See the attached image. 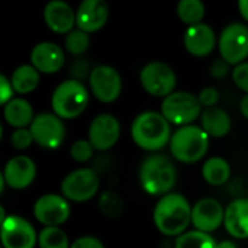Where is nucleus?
Here are the masks:
<instances>
[{
  "label": "nucleus",
  "mask_w": 248,
  "mask_h": 248,
  "mask_svg": "<svg viewBox=\"0 0 248 248\" xmlns=\"http://www.w3.org/2000/svg\"><path fill=\"white\" fill-rule=\"evenodd\" d=\"M29 129L33 137V142L45 150H55L61 147L65 138V126L62 119L55 113L35 115Z\"/></svg>",
  "instance_id": "nucleus-11"
},
{
  "label": "nucleus",
  "mask_w": 248,
  "mask_h": 248,
  "mask_svg": "<svg viewBox=\"0 0 248 248\" xmlns=\"http://www.w3.org/2000/svg\"><path fill=\"white\" fill-rule=\"evenodd\" d=\"M15 93L17 94H29L39 84V71L32 64L19 65L13 70L10 77Z\"/></svg>",
  "instance_id": "nucleus-25"
},
{
  "label": "nucleus",
  "mask_w": 248,
  "mask_h": 248,
  "mask_svg": "<svg viewBox=\"0 0 248 248\" xmlns=\"http://www.w3.org/2000/svg\"><path fill=\"white\" fill-rule=\"evenodd\" d=\"M232 80L240 90H243L244 93H248V61L234 65Z\"/></svg>",
  "instance_id": "nucleus-33"
},
{
  "label": "nucleus",
  "mask_w": 248,
  "mask_h": 248,
  "mask_svg": "<svg viewBox=\"0 0 248 248\" xmlns=\"http://www.w3.org/2000/svg\"><path fill=\"white\" fill-rule=\"evenodd\" d=\"M183 44L186 51L193 57H208L217 46V35L214 29L201 22L186 28L183 35Z\"/></svg>",
  "instance_id": "nucleus-18"
},
{
  "label": "nucleus",
  "mask_w": 248,
  "mask_h": 248,
  "mask_svg": "<svg viewBox=\"0 0 248 248\" xmlns=\"http://www.w3.org/2000/svg\"><path fill=\"white\" fill-rule=\"evenodd\" d=\"M218 248H237V246L231 240H224V241L218 243Z\"/></svg>",
  "instance_id": "nucleus-41"
},
{
  "label": "nucleus",
  "mask_w": 248,
  "mask_h": 248,
  "mask_svg": "<svg viewBox=\"0 0 248 248\" xmlns=\"http://www.w3.org/2000/svg\"><path fill=\"white\" fill-rule=\"evenodd\" d=\"M171 124L161 112L147 110L140 113L131 125V137L135 145L144 151L163 150L171 140Z\"/></svg>",
  "instance_id": "nucleus-2"
},
{
  "label": "nucleus",
  "mask_w": 248,
  "mask_h": 248,
  "mask_svg": "<svg viewBox=\"0 0 248 248\" xmlns=\"http://www.w3.org/2000/svg\"><path fill=\"white\" fill-rule=\"evenodd\" d=\"M153 221L158 232L177 238L192 225V206L183 195L174 192L166 193L160 196L154 206Z\"/></svg>",
  "instance_id": "nucleus-1"
},
{
  "label": "nucleus",
  "mask_w": 248,
  "mask_h": 248,
  "mask_svg": "<svg viewBox=\"0 0 248 248\" xmlns=\"http://www.w3.org/2000/svg\"><path fill=\"white\" fill-rule=\"evenodd\" d=\"M140 81L142 89L155 97H166L174 92L177 77L174 70L161 61H153L142 67L140 71Z\"/></svg>",
  "instance_id": "nucleus-8"
},
{
  "label": "nucleus",
  "mask_w": 248,
  "mask_h": 248,
  "mask_svg": "<svg viewBox=\"0 0 248 248\" xmlns=\"http://www.w3.org/2000/svg\"><path fill=\"white\" fill-rule=\"evenodd\" d=\"M35 219L44 227H60L71 215L70 201L62 195L46 193L39 196L32 208Z\"/></svg>",
  "instance_id": "nucleus-10"
},
{
  "label": "nucleus",
  "mask_w": 248,
  "mask_h": 248,
  "mask_svg": "<svg viewBox=\"0 0 248 248\" xmlns=\"http://www.w3.org/2000/svg\"><path fill=\"white\" fill-rule=\"evenodd\" d=\"M240 112L246 119H248V93L246 96H243V99L240 102Z\"/></svg>",
  "instance_id": "nucleus-40"
},
{
  "label": "nucleus",
  "mask_w": 248,
  "mask_h": 248,
  "mask_svg": "<svg viewBox=\"0 0 248 248\" xmlns=\"http://www.w3.org/2000/svg\"><path fill=\"white\" fill-rule=\"evenodd\" d=\"M31 64L44 74H54L64 65L65 55L61 46L54 42H39L31 51Z\"/></svg>",
  "instance_id": "nucleus-19"
},
{
  "label": "nucleus",
  "mask_w": 248,
  "mask_h": 248,
  "mask_svg": "<svg viewBox=\"0 0 248 248\" xmlns=\"http://www.w3.org/2000/svg\"><path fill=\"white\" fill-rule=\"evenodd\" d=\"M0 177L10 189L23 190L29 187L36 179V164L28 155L12 157L6 163Z\"/></svg>",
  "instance_id": "nucleus-16"
},
{
  "label": "nucleus",
  "mask_w": 248,
  "mask_h": 248,
  "mask_svg": "<svg viewBox=\"0 0 248 248\" xmlns=\"http://www.w3.org/2000/svg\"><path fill=\"white\" fill-rule=\"evenodd\" d=\"M100 187V180L93 169H77L70 171L61 182V195L70 202L84 203L92 201Z\"/></svg>",
  "instance_id": "nucleus-7"
},
{
  "label": "nucleus",
  "mask_w": 248,
  "mask_h": 248,
  "mask_svg": "<svg viewBox=\"0 0 248 248\" xmlns=\"http://www.w3.org/2000/svg\"><path fill=\"white\" fill-rule=\"evenodd\" d=\"M71 74L74 76L73 78H76V80H80V78H83L86 74H87V71H89V65H87V62L86 61H83V60H78V61H74L73 64H71Z\"/></svg>",
  "instance_id": "nucleus-38"
},
{
  "label": "nucleus",
  "mask_w": 248,
  "mask_h": 248,
  "mask_svg": "<svg viewBox=\"0 0 248 248\" xmlns=\"http://www.w3.org/2000/svg\"><path fill=\"white\" fill-rule=\"evenodd\" d=\"M33 137L32 132L28 128H15V131L10 135V144L16 150H26L32 145Z\"/></svg>",
  "instance_id": "nucleus-32"
},
{
  "label": "nucleus",
  "mask_w": 248,
  "mask_h": 248,
  "mask_svg": "<svg viewBox=\"0 0 248 248\" xmlns=\"http://www.w3.org/2000/svg\"><path fill=\"white\" fill-rule=\"evenodd\" d=\"M174 248H218L215 238L203 231H186L174 241Z\"/></svg>",
  "instance_id": "nucleus-26"
},
{
  "label": "nucleus",
  "mask_w": 248,
  "mask_h": 248,
  "mask_svg": "<svg viewBox=\"0 0 248 248\" xmlns=\"http://www.w3.org/2000/svg\"><path fill=\"white\" fill-rule=\"evenodd\" d=\"M70 248H106L105 244L96 238V237H92V235H84V237H78L76 238L73 243H71V247Z\"/></svg>",
  "instance_id": "nucleus-35"
},
{
  "label": "nucleus",
  "mask_w": 248,
  "mask_h": 248,
  "mask_svg": "<svg viewBox=\"0 0 248 248\" xmlns=\"http://www.w3.org/2000/svg\"><path fill=\"white\" fill-rule=\"evenodd\" d=\"M65 49L71 55H81L84 54L90 46V33L81 31V29H73L65 35Z\"/></svg>",
  "instance_id": "nucleus-29"
},
{
  "label": "nucleus",
  "mask_w": 248,
  "mask_h": 248,
  "mask_svg": "<svg viewBox=\"0 0 248 248\" xmlns=\"http://www.w3.org/2000/svg\"><path fill=\"white\" fill-rule=\"evenodd\" d=\"M201 126L209 137L222 138L230 134L232 128V122H231L230 115L224 109L218 106H212V108H206L205 110H202Z\"/></svg>",
  "instance_id": "nucleus-22"
},
{
  "label": "nucleus",
  "mask_w": 248,
  "mask_h": 248,
  "mask_svg": "<svg viewBox=\"0 0 248 248\" xmlns=\"http://www.w3.org/2000/svg\"><path fill=\"white\" fill-rule=\"evenodd\" d=\"M3 118L13 128H28L35 115L31 103L22 97H13L3 105Z\"/></svg>",
  "instance_id": "nucleus-23"
},
{
  "label": "nucleus",
  "mask_w": 248,
  "mask_h": 248,
  "mask_svg": "<svg viewBox=\"0 0 248 248\" xmlns=\"http://www.w3.org/2000/svg\"><path fill=\"white\" fill-rule=\"evenodd\" d=\"M177 15L187 26L201 23L205 16V4L202 0H179Z\"/></svg>",
  "instance_id": "nucleus-27"
},
{
  "label": "nucleus",
  "mask_w": 248,
  "mask_h": 248,
  "mask_svg": "<svg viewBox=\"0 0 248 248\" xmlns=\"http://www.w3.org/2000/svg\"><path fill=\"white\" fill-rule=\"evenodd\" d=\"M121 137V124L110 113L97 115L89 126L87 140L96 151H108L116 145Z\"/></svg>",
  "instance_id": "nucleus-14"
},
{
  "label": "nucleus",
  "mask_w": 248,
  "mask_h": 248,
  "mask_svg": "<svg viewBox=\"0 0 248 248\" xmlns=\"http://www.w3.org/2000/svg\"><path fill=\"white\" fill-rule=\"evenodd\" d=\"M238 10L244 20L248 22V0H238Z\"/></svg>",
  "instance_id": "nucleus-39"
},
{
  "label": "nucleus",
  "mask_w": 248,
  "mask_h": 248,
  "mask_svg": "<svg viewBox=\"0 0 248 248\" xmlns=\"http://www.w3.org/2000/svg\"><path fill=\"white\" fill-rule=\"evenodd\" d=\"M198 97H199L202 106L212 108V106H217V103L219 102V92L215 87H205L201 90Z\"/></svg>",
  "instance_id": "nucleus-34"
},
{
  "label": "nucleus",
  "mask_w": 248,
  "mask_h": 248,
  "mask_svg": "<svg viewBox=\"0 0 248 248\" xmlns=\"http://www.w3.org/2000/svg\"><path fill=\"white\" fill-rule=\"evenodd\" d=\"M15 90H13V86H12V81L10 78H7L4 74L0 76V103L1 105H6L10 99H13Z\"/></svg>",
  "instance_id": "nucleus-36"
},
{
  "label": "nucleus",
  "mask_w": 248,
  "mask_h": 248,
  "mask_svg": "<svg viewBox=\"0 0 248 248\" xmlns=\"http://www.w3.org/2000/svg\"><path fill=\"white\" fill-rule=\"evenodd\" d=\"M202 177L211 186H222L231 177V166L222 157H211L202 166Z\"/></svg>",
  "instance_id": "nucleus-24"
},
{
  "label": "nucleus",
  "mask_w": 248,
  "mask_h": 248,
  "mask_svg": "<svg viewBox=\"0 0 248 248\" xmlns=\"http://www.w3.org/2000/svg\"><path fill=\"white\" fill-rule=\"evenodd\" d=\"M99 209H100V212H102L105 217L116 218V217H119V215L122 214V211H124V202H122V199H121L116 193L108 190V192H105V193L100 195V199H99Z\"/></svg>",
  "instance_id": "nucleus-30"
},
{
  "label": "nucleus",
  "mask_w": 248,
  "mask_h": 248,
  "mask_svg": "<svg viewBox=\"0 0 248 248\" xmlns=\"http://www.w3.org/2000/svg\"><path fill=\"white\" fill-rule=\"evenodd\" d=\"M138 179L142 190L151 196L170 193L177 182L174 163L163 154H151L140 166Z\"/></svg>",
  "instance_id": "nucleus-3"
},
{
  "label": "nucleus",
  "mask_w": 248,
  "mask_h": 248,
  "mask_svg": "<svg viewBox=\"0 0 248 248\" xmlns=\"http://www.w3.org/2000/svg\"><path fill=\"white\" fill-rule=\"evenodd\" d=\"M109 17L106 0H81L76 10V26L87 33L100 31Z\"/></svg>",
  "instance_id": "nucleus-17"
},
{
  "label": "nucleus",
  "mask_w": 248,
  "mask_h": 248,
  "mask_svg": "<svg viewBox=\"0 0 248 248\" xmlns=\"http://www.w3.org/2000/svg\"><path fill=\"white\" fill-rule=\"evenodd\" d=\"M230 67L231 64L228 61H225L222 57L215 60L211 65V74L217 78H224L228 73H230Z\"/></svg>",
  "instance_id": "nucleus-37"
},
{
  "label": "nucleus",
  "mask_w": 248,
  "mask_h": 248,
  "mask_svg": "<svg viewBox=\"0 0 248 248\" xmlns=\"http://www.w3.org/2000/svg\"><path fill=\"white\" fill-rule=\"evenodd\" d=\"M89 105V92L86 86L76 78L60 83L51 97V106L61 119L78 118Z\"/></svg>",
  "instance_id": "nucleus-5"
},
{
  "label": "nucleus",
  "mask_w": 248,
  "mask_h": 248,
  "mask_svg": "<svg viewBox=\"0 0 248 248\" xmlns=\"http://www.w3.org/2000/svg\"><path fill=\"white\" fill-rule=\"evenodd\" d=\"M1 246L3 248H35L38 246V234L25 218L7 215L1 219Z\"/></svg>",
  "instance_id": "nucleus-13"
},
{
  "label": "nucleus",
  "mask_w": 248,
  "mask_h": 248,
  "mask_svg": "<svg viewBox=\"0 0 248 248\" xmlns=\"http://www.w3.org/2000/svg\"><path fill=\"white\" fill-rule=\"evenodd\" d=\"M161 113L171 125H190L201 118L202 103L190 92H173L163 99Z\"/></svg>",
  "instance_id": "nucleus-6"
},
{
  "label": "nucleus",
  "mask_w": 248,
  "mask_h": 248,
  "mask_svg": "<svg viewBox=\"0 0 248 248\" xmlns=\"http://www.w3.org/2000/svg\"><path fill=\"white\" fill-rule=\"evenodd\" d=\"M224 227L235 240L248 238V198H237L225 208Z\"/></svg>",
  "instance_id": "nucleus-21"
},
{
  "label": "nucleus",
  "mask_w": 248,
  "mask_h": 248,
  "mask_svg": "<svg viewBox=\"0 0 248 248\" xmlns=\"http://www.w3.org/2000/svg\"><path fill=\"white\" fill-rule=\"evenodd\" d=\"M39 248H70V240L60 227H44L38 234Z\"/></svg>",
  "instance_id": "nucleus-28"
},
{
  "label": "nucleus",
  "mask_w": 248,
  "mask_h": 248,
  "mask_svg": "<svg viewBox=\"0 0 248 248\" xmlns=\"http://www.w3.org/2000/svg\"><path fill=\"white\" fill-rule=\"evenodd\" d=\"M209 135L196 125L179 126L169 142L170 153L174 160L185 164H195L201 161L209 150Z\"/></svg>",
  "instance_id": "nucleus-4"
},
{
  "label": "nucleus",
  "mask_w": 248,
  "mask_h": 248,
  "mask_svg": "<svg viewBox=\"0 0 248 248\" xmlns=\"http://www.w3.org/2000/svg\"><path fill=\"white\" fill-rule=\"evenodd\" d=\"M221 57L231 65L244 62L248 58V26L240 22L230 23L224 28L218 39Z\"/></svg>",
  "instance_id": "nucleus-9"
},
{
  "label": "nucleus",
  "mask_w": 248,
  "mask_h": 248,
  "mask_svg": "<svg viewBox=\"0 0 248 248\" xmlns=\"http://www.w3.org/2000/svg\"><path fill=\"white\" fill-rule=\"evenodd\" d=\"M225 208L214 198H202L192 206V225L198 231L214 232L224 225Z\"/></svg>",
  "instance_id": "nucleus-15"
},
{
  "label": "nucleus",
  "mask_w": 248,
  "mask_h": 248,
  "mask_svg": "<svg viewBox=\"0 0 248 248\" xmlns=\"http://www.w3.org/2000/svg\"><path fill=\"white\" fill-rule=\"evenodd\" d=\"M94 151L96 150L89 140H77L70 147V157L76 163H86V161L92 160Z\"/></svg>",
  "instance_id": "nucleus-31"
},
{
  "label": "nucleus",
  "mask_w": 248,
  "mask_h": 248,
  "mask_svg": "<svg viewBox=\"0 0 248 248\" xmlns=\"http://www.w3.org/2000/svg\"><path fill=\"white\" fill-rule=\"evenodd\" d=\"M44 20L52 32L67 35L76 26V12L64 0H49L44 7Z\"/></svg>",
  "instance_id": "nucleus-20"
},
{
  "label": "nucleus",
  "mask_w": 248,
  "mask_h": 248,
  "mask_svg": "<svg viewBox=\"0 0 248 248\" xmlns=\"http://www.w3.org/2000/svg\"><path fill=\"white\" fill-rule=\"evenodd\" d=\"M89 84L93 96L102 103L115 102L122 92V78L119 71L112 65H96L90 70Z\"/></svg>",
  "instance_id": "nucleus-12"
}]
</instances>
